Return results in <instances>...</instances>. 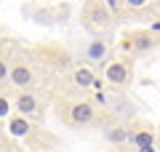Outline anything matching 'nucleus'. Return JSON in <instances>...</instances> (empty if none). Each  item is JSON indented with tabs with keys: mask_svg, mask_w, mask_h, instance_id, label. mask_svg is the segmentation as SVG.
<instances>
[{
	"mask_svg": "<svg viewBox=\"0 0 160 152\" xmlns=\"http://www.w3.org/2000/svg\"><path fill=\"white\" fill-rule=\"evenodd\" d=\"M13 107H16V112L24 115V118H40V115H43L40 99L35 94H29V91H24V88H19V96H16V101H13Z\"/></svg>",
	"mask_w": 160,
	"mask_h": 152,
	"instance_id": "obj_1",
	"label": "nucleus"
},
{
	"mask_svg": "<svg viewBox=\"0 0 160 152\" xmlns=\"http://www.w3.org/2000/svg\"><path fill=\"white\" fill-rule=\"evenodd\" d=\"M83 19L91 22L93 27H109V24H112V13L104 8L102 0H88L86 8H83Z\"/></svg>",
	"mask_w": 160,
	"mask_h": 152,
	"instance_id": "obj_2",
	"label": "nucleus"
},
{
	"mask_svg": "<svg viewBox=\"0 0 160 152\" xmlns=\"http://www.w3.org/2000/svg\"><path fill=\"white\" fill-rule=\"evenodd\" d=\"M69 123L72 125H88L96 120V107H93L91 101H75L72 107H69Z\"/></svg>",
	"mask_w": 160,
	"mask_h": 152,
	"instance_id": "obj_3",
	"label": "nucleus"
},
{
	"mask_svg": "<svg viewBox=\"0 0 160 152\" xmlns=\"http://www.w3.org/2000/svg\"><path fill=\"white\" fill-rule=\"evenodd\" d=\"M104 75H107V80H109L112 85H128V83H131V67H128L126 62H112V64H107Z\"/></svg>",
	"mask_w": 160,
	"mask_h": 152,
	"instance_id": "obj_4",
	"label": "nucleus"
},
{
	"mask_svg": "<svg viewBox=\"0 0 160 152\" xmlns=\"http://www.w3.org/2000/svg\"><path fill=\"white\" fill-rule=\"evenodd\" d=\"M8 83L16 85V88H29L32 85V69L27 64H13V67H8Z\"/></svg>",
	"mask_w": 160,
	"mask_h": 152,
	"instance_id": "obj_5",
	"label": "nucleus"
},
{
	"mask_svg": "<svg viewBox=\"0 0 160 152\" xmlns=\"http://www.w3.org/2000/svg\"><path fill=\"white\" fill-rule=\"evenodd\" d=\"M155 45H158V38H149V32H136L131 35V51L133 53H147V51H155Z\"/></svg>",
	"mask_w": 160,
	"mask_h": 152,
	"instance_id": "obj_6",
	"label": "nucleus"
},
{
	"mask_svg": "<svg viewBox=\"0 0 160 152\" xmlns=\"http://www.w3.org/2000/svg\"><path fill=\"white\" fill-rule=\"evenodd\" d=\"M72 80H75V85H80V88H96V75H93L88 67H78L75 75H72Z\"/></svg>",
	"mask_w": 160,
	"mask_h": 152,
	"instance_id": "obj_7",
	"label": "nucleus"
},
{
	"mask_svg": "<svg viewBox=\"0 0 160 152\" xmlns=\"http://www.w3.org/2000/svg\"><path fill=\"white\" fill-rule=\"evenodd\" d=\"M128 141H131L133 147H147V144H155L158 136H155L152 128H142V131H136V134H128Z\"/></svg>",
	"mask_w": 160,
	"mask_h": 152,
	"instance_id": "obj_8",
	"label": "nucleus"
},
{
	"mask_svg": "<svg viewBox=\"0 0 160 152\" xmlns=\"http://www.w3.org/2000/svg\"><path fill=\"white\" fill-rule=\"evenodd\" d=\"M8 131H11V136H29V131H32V125H29V118H24V115H19V118H13L11 123H8Z\"/></svg>",
	"mask_w": 160,
	"mask_h": 152,
	"instance_id": "obj_9",
	"label": "nucleus"
},
{
	"mask_svg": "<svg viewBox=\"0 0 160 152\" xmlns=\"http://www.w3.org/2000/svg\"><path fill=\"white\" fill-rule=\"evenodd\" d=\"M107 56V43L104 40H93L86 48V59H104Z\"/></svg>",
	"mask_w": 160,
	"mask_h": 152,
	"instance_id": "obj_10",
	"label": "nucleus"
},
{
	"mask_svg": "<svg viewBox=\"0 0 160 152\" xmlns=\"http://www.w3.org/2000/svg\"><path fill=\"white\" fill-rule=\"evenodd\" d=\"M128 134H131L128 128L118 125V128H109L104 136H107V141H109V144H123V141H128Z\"/></svg>",
	"mask_w": 160,
	"mask_h": 152,
	"instance_id": "obj_11",
	"label": "nucleus"
},
{
	"mask_svg": "<svg viewBox=\"0 0 160 152\" xmlns=\"http://www.w3.org/2000/svg\"><path fill=\"white\" fill-rule=\"evenodd\" d=\"M152 0H123V8H147Z\"/></svg>",
	"mask_w": 160,
	"mask_h": 152,
	"instance_id": "obj_12",
	"label": "nucleus"
},
{
	"mask_svg": "<svg viewBox=\"0 0 160 152\" xmlns=\"http://www.w3.org/2000/svg\"><path fill=\"white\" fill-rule=\"evenodd\" d=\"M104 8H107L109 13H120V8H123V0H104Z\"/></svg>",
	"mask_w": 160,
	"mask_h": 152,
	"instance_id": "obj_13",
	"label": "nucleus"
},
{
	"mask_svg": "<svg viewBox=\"0 0 160 152\" xmlns=\"http://www.w3.org/2000/svg\"><path fill=\"white\" fill-rule=\"evenodd\" d=\"M8 115H11V101H8L6 96H0V120L8 118Z\"/></svg>",
	"mask_w": 160,
	"mask_h": 152,
	"instance_id": "obj_14",
	"label": "nucleus"
},
{
	"mask_svg": "<svg viewBox=\"0 0 160 152\" xmlns=\"http://www.w3.org/2000/svg\"><path fill=\"white\" fill-rule=\"evenodd\" d=\"M6 80H8V62L0 59V83H6Z\"/></svg>",
	"mask_w": 160,
	"mask_h": 152,
	"instance_id": "obj_15",
	"label": "nucleus"
},
{
	"mask_svg": "<svg viewBox=\"0 0 160 152\" xmlns=\"http://www.w3.org/2000/svg\"><path fill=\"white\" fill-rule=\"evenodd\" d=\"M136 152H158L155 144H147V147H136Z\"/></svg>",
	"mask_w": 160,
	"mask_h": 152,
	"instance_id": "obj_16",
	"label": "nucleus"
},
{
	"mask_svg": "<svg viewBox=\"0 0 160 152\" xmlns=\"http://www.w3.org/2000/svg\"><path fill=\"white\" fill-rule=\"evenodd\" d=\"M120 48H123V51H131V38H123V43H120Z\"/></svg>",
	"mask_w": 160,
	"mask_h": 152,
	"instance_id": "obj_17",
	"label": "nucleus"
}]
</instances>
